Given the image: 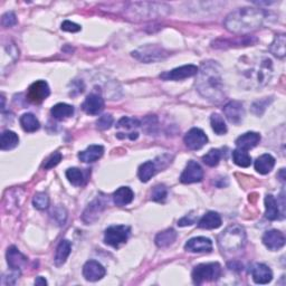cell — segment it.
<instances>
[{
  "instance_id": "6da1fadb",
  "label": "cell",
  "mask_w": 286,
  "mask_h": 286,
  "mask_svg": "<svg viewBox=\"0 0 286 286\" xmlns=\"http://www.w3.org/2000/svg\"><path fill=\"white\" fill-rule=\"evenodd\" d=\"M196 87L201 97L213 103L223 102L226 98L222 70L216 62H204L198 70Z\"/></svg>"
},
{
  "instance_id": "7a4b0ae2",
  "label": "cell",
  "mask_w": 286,
  "mask_h": 286,
  "mask_svg": "<svg viewBox=\"0 0 286 286\" xmlns=\"http://www.w3.org/2000/svg\"><path fill=\"white\" fill-rule=\"evenodd\" d=\"M273 62L265 55L244 57L240 62V74L243 81L252 87H261L270 83L273 76Z\"/></svg>"
},
{
  "instance_id": "3957f363",
  "label": "cell",
  "mask_w": 286,
  "mask_h": 286,
  "mask_svg": "<svg viewBox=\"0 0 286 286\" xmlns=\"http://www.w3.org/2000/svg\"><path fill=\"white\" fill-rule=\"evenodd\" d=\"M267 14L263 9L244 7L226 17L224 26L232 34H247L254 32L264 25Z\"/></svg>"
},
{
  "instance_id": "277c9868",
  "label": "cell",
  "mask_w": 286,
  "mask_h": 286,
  "mask_svg": "<svg viewBox=\"0 0 286 286\" xmlns=\"http://www.w3.org/2000/svg\"><path fill=\"white\" fill-rule=\"evenodd\" d=\"M246 244V232L242 226H228L218 236V246L225 256H234L244 249Z\"/></svg>"
},
{
  "instance_id": "5b68a950",
  "label": "cell",
  "mask_w": 286,
  "mask_h": 286,
  "mask_svg": "<svg viewBox=\"0 0 286 286\" xmlns=\"http://www.w3.org/2000/svg\"><path fill=\"white\" fill-rule=\"evenodd\" d=\"M220 276H222V266L218 263L199 264L193 271V281L197 285L206 282H214Z\"/></svg>"
},
{
  "instance_id": "8992f818",
  "label": "cell",
  "mask_w": 286,
  "mask_h": 286,
  "mask_svg": "<svg viewBox=\"0 0 286 286\" xmlns=\"http://www.w3.org/2000/svg\"><path fill=\"white\" fill-rule=\"evenodd\" d=\"M170 55L169 52L158 45H146L132 52V56L142 63H154L162 61Z\"/></svg>"
},
{
  "instance_id": "52a82bcc",
  "label": "cell",
  "mask_w": 286,
  "mask_h": 286,
  "mask_svg": "<svg viewBox=\"0 0 286 286\" xmlns=\"http://www.w3.org/2000/svg\"><path fill=\"white\" fill-rule=\"evenodd\" d=\"M131 11H135V15H139V17H154V16H162L168 13L169 7L165 4H159V3H132L129 4Z\"/></svg>"
},
{
  "instance_id": "ba28073f",
  "label": "cell",
  "mask_w": 286,
  "mask_h": 286,
  "mask_svg": "<svg viewBox=\"0 0 286 286\" xmlns=\"http://www.w3.org/2000/svg\"><path fill=\"white\" fill-rule=\"evenodd\" d=\"M130 227L125 225H116L111 226V227L105 230L104 234V242L107 245L112 247H120L122 244L127 243L130 236Z\"/></svg>"
},
{
  "instance_id": "9c48e42d",
  "label": "cell",
  "mask_w": 286,
  "mask_h": 286,
  "mask_svg": "<svg viewBox=\"0 0 286 286\" xmlns=\"http://www.w3.org/2000/svg\"><path fill=\"white\" fill-rule=\"evenodd\" d=\"M51 89L47 82L36 81L29 86L27 92V100L34 104H39L50 97Z\"/></svg>"
},
{
  "instance_id": "30bf717a",
  "label": "cell",
  "mask_w": 286,
  "mask_h": 286,
  "mask_svg": "<svg viewBox=\"0 0 286 286\" xmlns=\"http://www.w3.org/2000/svg\"><path fill=\"white\" fill-rule=\"evenodd\" d=\"M199 68L195 65H183V66L177 67L169 72H164L160 75V79L164 81H181L188 77H193L198 74Z\"/></svg>"
},
{
  "instance_id": "8fae6325",
  "label": "cell",
  "mask_w": 286,
  "mask_h": 286,
  "mask_svg": "<svg viewBox=\"0 0 286 286\" xmlns=\"http://www.w3.org/2000/svg\"><path fill=\"white\" fill-rule=\"evenodd\" d=\"M202 178H204V170L200 164L194 160H190L180 176V181L186 184L195 183L200 182Z\"/></svg>"
},
{
  "instance_id": "7c38bea8",
  "label": "cell",
  "mask_w": 286,
  "mask_h": 286,
  "mask_svg": "<svg viewBox=\"0 0 286 286\" xmlns=\"http://www.w3.org/2000/svg\"><path fill=\"white\" fill-rule=\"evenodd\" d=\"M183 141L184 145H186L190 150H199V149H201L208 142V136L202 130L198 128H194L189 130L187 134L184 135Z\"/></svg>"
},
{
  "instance_id": "4fadbf2b",
  "label": "cell",
  "mask_w": 286,
  "mask_h": 286,
  "mask_svg": "<svg viewBox=\"0 0 286 286\" xmlns=\"http://www.w3.org/2000/svg\"><path fill=\"white\" fill-rule=\"evenodd\" d=\"M224 114L232 124H241L245 117V109L243 103L238 101H231L224 106Z\"/></svg>"
},
{
  "instance_id": "5bb4252c",
  "label": "cell",
  "mask_w": 286,
  "mask_h": 286,
  "mask_svg": "<svg viewBox=\"0 0 286 286\" xmlns=\"http://www.w3.org/2000/svg\"><path fill=\"white\" fill-rule=\"evenodd\" d=\"M105 268L97 260H88L83 266V276L88 282H98L105 276Z\"/></svg>"
},
{
  "instance_id": "9a60e30c",
  "label": "cell",
  "mask_w": 286,
  "mask_h": 286,
  "mask_svg": "<svg viewBox=\"0 0 286 286\" xmlns=\"http://www.w3.org/2000/svg\"><path fill=\"white\" fill-rule=\"evenodd\" d=\"M82 109L86 114L98 115L104 110V100L99 94H89L82 104Z\"/></svg>"
},
{
  "instance_id": "2e32d148",
  "label": "cell",
  "mask_w": 286,
  "mask_h": 286,
  "mask_svg": "<svg viewBox=\"0 0 286 286\" xmlns=\"http://www.w3.org/2000/svg\"><path fill=\"white\" fill-rule=\"evenodd\" d=\"M184 249L190 253H210L212 242L207 237H195L186 243Z\"/></svg>"
},
{
  "instance_id": "e0dca14e",
  "label": "cell",
  "mask_w": 286,
  "mask_h": 286,
  "mask_svg": "<svg viewBox=\"0 0 286 286\" xmlns=\"http://www.w3.org/2000/svg\"><path fill=\"white\" fill-rule=\"evenodd\" d=\"M263 243L270 250H278L285 245V237L282 231L272 229L264 234Z\"/></svg>"
},
{
  "instance_id": "ac0fdd59",
  "label": "cell",
  "mask_w": 286,
  "mask_h": 286,
  "mask_svg": "<svg viewBox=\"0 0 286 286\" xmlns=\"http://www.w3.org/2000/svg\"><path fill=\"white\" fill-rule=\"evenodd\" d=\"M252 276L256 284H268L273 279V272L265 264H256L252 270Z\"/></svg>"
},
{
  "instance_id": "d6986e66",
  "label": "cell",
  "mask_w": 286,
  "mask_h": 286,
  "mask_svg": "<svg viewBox=\"0 0 286 286\" xmlns=\"http://www.w3.org/2000/svg\"><path fill=\"white\" fill-rule=\"evenodd\" d=\"M7 263L11 270H19L27 263V257L15 246H11L7 250Z\"/></svg>"
},
{
  "instance_id": "ffe728a7",
  "label": "cell",
  "mask_w": 286,
  "mask_h": 286,
  "mask_svg": "<svg viewBox=\"0 0 286 286\" xmlns=\"http://www.w3.org/2000/svg\"><path fill=\"white\" fill-rule=\"evenodd\" d=\"M104 209V204L100 199L94 200L87 206L84 213H83L82 219L84 220V223L86 224H92L94 222H97L99 219L100 214L102 213Z\"/></svg>"
},
{
  "instance_id": "44dd1931",
  "label": "cell",
  "mask_w": 286,
  "mask_h": 286,
  "mask_svg": "<svg viewBox=\"0 0 286 286\" xmlns=\"http://www.w3.org/2000/svg\"><path fill=\"white\" fill-rule=\"evenodd\" d=\"M259 141H260V135L258 133L247 132L245 134L241 135L240 138L236 140V146H237V149L247 151L257 146Z\"/></svg>"
},
{
  "instance_id": "7402d4cb",
  "label": "cell",
  "mask_w": 286,
  "mask_h": 286,
  "mask_svg": "<svg viewBox=\"0 0 286 286\" xmlns=\"http://www.w3.org/2000/svg\"><path fill=\"white\" fill-rule=\"evenodd\" d=\"M104 153V148L102 146H89L86 150L79 153V159L82 162L92 163L99 160Z\"/></svg>"
},
{
  "instance_id": "603a6c76",
  "label": "cell",
  "mask_w": 286,
  "mask_h": 286,
  "mask_svg": "<svg viewBox=\"0 0 286 286\" xmlns=\"http://www.w3.org/2000/svg\"><path fill=\"white\" fill-rule=\"evenodd\" d=\"M222 226V217L218 212L209 211L199 220L198 227L202 229H216Z\"/></svg>"
},
{
  "instance_id": "cb8c5ba5",
  "label": "cell",
  "mask_w": 286,
  "mask_h": 286,
  "mask_svg": "<svg viewBox=\"0 0 286 286\" xmlns=\"http://www.w3.org/2000/svg\"><path fill=\"white\" fill-rule=\"evenodd\" d=\"M257 39L254 38V37H250V36H240V37H236L234 41H230L229 39H225V40H216L213 41V47L214 49H226V47H230L232 46V44H235L237 46H248V45H252L254 43H256ZM234 45V46H235Z\"/></svg>"
},
{
  "instance_id": "d4e9b609",
  "label": "cell",
  "mask_w": 286,
  "mask_h": 286,
  "mask_svg": "<svg viewBox=\"0 0 286 286\" xmlns=\"http://www.w3.org/2000/svg\"><path fill=\"white\" fill-rule=\"evenodd\" d=\"M134 198V193L129 187H121L113 194V201L118 207L127 206L132 202Z\"/></svg>"
},
{
  "instance_id": "484cf974",
  "label": "cell",
  "mask_w": 286,
  "mask_h": 286,
  "mask_svg": "<svg viewBox=\"0 0 286 286\" xmlns=\"http://www.w3.org/2000/svg\"><path fill=\"white\" fill-rule=\"evenodd\" d=\"M275 165V159L271 154H263L255 161V170L260 175H267Z\"/></svg>"
},
{
  "instance_id": "4316f807",
  "label": "cell",
  "mask_w": 286,
  "mask_h": 286,
  "mask_svg": "<svg viewBox=\"0 0 286 286\" xmlns=\"http://www.w3.org/2000/svg\"><path fill=\"white\" fill-rule=\"evenodd\" d=\"M265 208L266 212L265 216L268 220H277L281 219V211H279L278 202L277 200L274 198V196L267 195L265 198Z\"/></svg>"
},
{
  "instance_id": "83f0119b",
  "label": "cell",
  "mask_w": 286,
  "mask_h": 286,
  "mask_svg": "<svg viewBox=\"0 0 286 286\" xmlns=\"http://www.w3.org/2000/svg\"><path fill=\"white\" fill-rule=\"evenodd\" d=\"M70 250H72V245L68 241L64 240L58 244L55 253V258H54L56 266H62L63 264H65V261H66L70 254Z\"/></svg>"
},
{
  "instance_id": "f1b7e54d",
  "label": "cell",
  "mask_w": 286,
  "mask_h": 286,
  "mask_svg": "<svg viewBox=\"0 0 286 286\" xmlns=\"http://www.w3.org/2000/svg\"><path fill=\"white\" fill-rule=\"evenodd\" d=\"M177 240V232L175 229L169 228L164 231H161L159 234L156 236V245L158 247L161 248H164V247H168L170 245H172Z\"/></svg>"
},
{
  "instance_id": "f546056e",
  "label": "cell",
  "mask_w": 286,
  "mask_h": 286,
  "mask_svg": "<svg viewBox=\"0 0 286 286\" xmlns=\"http://www.w3.org/2000/svg\"><path fill=\"white\" fill-rule=\"evenodd\" d=\"M18 143H19V138L18 135L13 132V131L6 130L2 134V140H0V148L3 151H9L15 149Z\"/></svg>"
},
{
  "instance_id": "4dcf8cb0",
  "label": "cell",
  "mask_w": 286,
  "mask_h": 286,
  "mask_svg": "<svg viewBox=\"0 0 286 286\" xmlns=\"http://www.w3.org/2000/svg\"><path fill=\"white\" fill-rule=\"evenodd\" d=\"M51 113L54 118L62 121L74 114V107L66 103H58L52 107Z\"/></svg>"
},
{
  "instance_id": "1f68e13d",
  "label": "cell",
  "mask_w": 286,
  "mask_h": 286,
  "mask_svg": "<svg viewBox=\"0 0 286 286\" xmlns=\"http://www.w3.org/2000/svg\"><path fill=\"white\" fill-rule=\"evenodd\" d=\"M285 44H286V38L285 35H276L275 38L272 41V44L270 46V52L273 54L274 56H276L278 58H284L285 57Z\"/></svg>"
},
{
  "instance_id": "d6a6232c",
  "label": "cell",
  "mask_w": 286,
  "mask_h": 286,
  "mask_svg": "<svg viewBox=\"0 0 286 286\" xmlns=\"http://www.w3.org/2000/svg\"><path fill=\"white\" fill-rule=\"evenodd\" d=\"M20 124L23 131H26V132L29 133L36 132V131L40 128V123L37 120V117L32 114V113H25V114H22L20 117Z\"/></svg>"
},
{
  "instance_id": "836d02e7",
  "label": "cell",
  "mask_w": 286,
  "mask_h": 286,
  "mask_svg": "<svg viewBox=\"0 0 286 286\" xmlns=\"http://www.w3.org/2000/svg\"><path fill=\"white\" fill-rule=\"evenodd\" d=\"M156 174L157 166L156 163L152 162V161H147V162L142 163L138 171V176L142 182H148Z\"/></svg>"
},
{
  "instance_id": "e575fe53",
  "label": "cell",
  "mask_w": 286,
  "mask_h": 286,
  "mask_svg": "<svg viewBox=\"0 0 286 286\" xmlns=\"http://www.w3.org/2000/svg\"><path fill=\"white\" fill-rule=\"evenodd\" d=\"M210 124L213 130V132L218 135H224L227 133V125L225 123L224 117L218 114V113H213L210 117Z\"/></svg>"
},
{
  "instance_id": "d590c367",
  "label": "cell",
  "mask_w": 286,
  "mask_h": 286,
  "mask_svg": "<svg viewBox=\"0 0 286 286\" xmlns=\"http://www.w3.org/2000/svg\"><path fill=\"white\" fill-rule=\"evenodd\" d=\"M232 160H234L235 164L238 166H242V168H248V166L252 164V158H250L249 154L241 150V149H236V150L232 152Z\"/></svg>"
},
{
  "instance_id": "8d00e7d4",
  "label": "cell",
  "mask_w": 286,
  "mask_h": 286,
  "mask_svg": "<svg viewBox=\"0 0 286 286\" xmlns=\"http://www.w3.org/2000/svg\"><path fill=\"white\" fill-rule=\"evenodd\" d=\"M66 178L68 179V181L72 184H74V186H76V187L83 186L86 180L84 174H83V171L77 168H69L66 171Z\"/></svg>"
},
{
  "instance_id": "74e56055",
  "label": "cell",
  "mask_w": 286,
  "mask_h": 286,
  "mask_svg": "<svg viewBox=\"0 0 286 286\" xmlns=\"http://www.w3.org/2000/svg\"><path fill=\"white\" fill-rule=\"evenodd\" d=\"M220 159H222V152L218 149H211L209 152H207L204 157H202V161L209 166H216Z\"/></svg>"
},
{
  "instance_id": "f35d334b",
  "label": "cell",
  "mask_w": 286,
  "mask_h": 286,
  "mask_svg": "<svg viewBox=\"0 0 286 286\" xmlns=\"http://www.w3.org/2000/svg\"><path fill=\"white\" fill-rule=\"evenodd\" d=\"M33 205L39 210H44L50 206V198L45 193L36 194L33 199Z\"/></svg>"
},
{
  "instance_id": "ab89813d",
  "label": "cell",
  "mask_w": 286,
  "mask_h": 286,
  "mask_svg": "<svg viewBox=\"0 0 286 286\" xmlns=\"http://www.w3.org/2000/svg\"><path fill=\"white\" fill-rule=\"evenodd\" d=\"M140 124H141V122L138 120V118L124 116L116 123V128H122V129L129 130V129L138 128V127H140Z\"/></svg>"
},
{
  "instance_id": "60d3db41",
  "label": "cell",
  "mask_w": 286,
  "mask_h": 286,
  "mask_svg": "<svg viewBox=\"0 0 286 286\" xmlns=\"http://www.w3.org/2000/svg\"><path fill=\"white\" fill-rule=\"evenodd\" d=\"M166 195H168V190H166L165 186H163V184H158V186L154 187L152 190L151 199L153 201L161 202L165 199Z\"/></svg>"
},
{
  "instance_id": "b9f144b4",
  "label": "cell",
  "mask_w": 286,
  "mask_h": 286,
  "mask_svg": "<svg viewBox=\"0 0 286 286\" xmlns=\"http://www.w3.org/2000/svg\"><path fill=\"white\" fill-rule=\"evenodd\" d=\"M113 124V117L110 114H104L102 116L99 117V120L97 121V128L99 130H109Z\"/></svg>"
},
{
  "instance_id": "7bdbcfd3",
  "label": "cell",
  "mask_w": 286,
  "mask_h": 286,
  "mask_svg": "<svg viewBox=\"0 0 286 286\" xmlns=\"http://www.w3.org/2000/svg\"><path fill=\"white\" fill-rule=\"evenodd\" d=\"M61 160H62V154L59 152H54L49 157V159L45 161L44 168L45 169H52V168H54V166H56L59 162H61Z\"/></svg>"
},
{
  "instance_id": "ee69618b",
  "label": "cell",
  "mask_w": 286,
  "mask_h": 286,
  "mask_svg": "<svg viewBox=\"0 0 286 286\" xmlns=\"http://www.w3.org/2000/svg\"><path fill=\"white\" fill-rule=\"evenodd\" d=\"M2 23L3 26L6 28L13 27L17 23V18L16 15L13 13V11H9V13H6L3 18H2Z\"/></svg>"
},
{
  "instance_id": "f6af8a7d",
  "label": "cell",
  "mask_w": 286,
  "mask_h": 286,
  "mask_svg": "<svg viewBox=\"0 0 286 286\" xmlns=\"http://www.w3.org/2000/svg\"><path fill=\"white\" fill-rule=\"evenodd\" d=\"M62 31L64 32H69V33H77L81 31V26L77 25V23L69 21V20H65L62 23Z\"/></svg>"
},
{
  "instance_id": "bcb514c9",
  "label": "cell",
  "mask_w": 286,
  "mask_h": 286,
  "mask_svg": "<svg viewBox=\"0 0 286 286\" xmlns=\"http://www.w3.org/2000/svg\"><path fill=\"white\" fill-rule=\"evenodd\" d=\"M196 222L195 218H192V214H188V216L181 218L180 220L178 222V225L180 226V227H184V226H190V225H194Z\"/></svg>"
},
{
  "instance_id": "7dc6e473",
  "label": "cell",
  "mask_w": 286,
  "mask_h": 286,
  "mask_svg": "<svg viewBox=\"0 0 286 286\" xmlns=\"http://www.w3.org/2000/svg\"><path fill=\"white\" fill-rule=\"evenodd\" d=\"M35 285H47V281L44 278V277H37L36 278V281H35Z\"/></svg>"
}]
</instances>
